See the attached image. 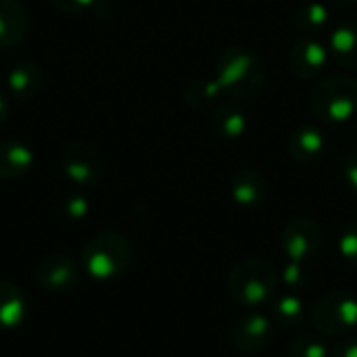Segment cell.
Wrapping results in <instances>:
<instances>
[{"label":"cell","instance_id":"obj_8","mask_svg":"<svg viewBox=\"0 0 357 357\" xmlns=\"http://www.w3.org/2000/svg\"><path fill=\"white\" fill-rule=\"evenodd\" d=\"M61 167L63 174L79 186L96 184L102 174L100 155L84 142H71L69 146H65L61 155Z\"/></svg>","mask_w":357,"mask_h":357},{"label":"cell","instance_id":"obj_24","mask_svg":"<svg viewBox=\"0 0 357 357\" xmlns=\"http://www.w3.org/2000/svg\"><path fill=\"white\" fill-rule=\"evenodd\" d=\"M339 253L341 257L349 264L357 268V220H351L347 224H343L341 232H339Z\"/></svg>","mask_w":357,"mask_h":357},{"label":"cell","instance_id":"obj_29","mask_svg":"<svg viewBox=\"0 0 357 357\" xmlns=\"http://www.w3.org/2000/svg\"><path fill=\"white\" fill-rule=\"evenodd\" d=\"M8 113H10V102H8V98L0 92V128H2V123L8 119Z\"/></svg>","mask_w":357,"mask_h":357},{"label":"cell","instance_id":"obj_7","mask_svg":"<svg viewBox=\"0 0 357 357\" xmlns=\"http://www.w3.org/2000/svg\"><path fill=\"white\" fill-rule=\"evenodd\" d=\"M274 335V322L270 316L257 310H247L232 326L230 339L236 351L245 356H255L264 351Z\"/></svg>","mask_w":357,"mask_h":357},{"label":"cell","instance_id":"obj_9","mask_svg":"<svg viewBox=\"0 0 357 357\" xmlns=\"http://www.w3.org/2000/svg\"><path fill=\"white\" fill-rule=\"evenodd\" d=\"M36 282L50 293H65L79 280V266L69 255H48L36 266Z\"/></svg>","mask_w":357,"mask_h":357},{"label":"cell","instance_id":"obj_6","mask_svg":"<svg viewBox=\"0 0 357 357\" xmlns=\"http://www.w3.org/2000/svg\"><path fill=\"white\" fill-rule=\"evenodd\" d=\"M324 234L316 220L312 218H295L291 220L280 236L282 253L289 261H301L307 264L314 259L322 247Z\"/></svg>","mask_w":357,"mask_h":357},{"label":"cell","instance_id":"obj_26","mask_svg":"<svg viewBox=\"0 0 357 357\" xmlns=\"http://www.w3.org/2000/svg\"><path fill=\"white\" fill-rule=\"evenodd\" d=\"M341 174H343L345 184L357 195V151L349 153V155L345 157L343 167H341Z\"/></svg>","mask_w":357,"mask_h":357},{"label":"cell","instance_id":"obj_30","mask_svg":"<svg viewBox=\"0 0 357 357\" xmlns=\"http://www.w3.org/2000/svg\"><path fill=\"white\" fill-rule=\"evenodd\" d=\"M335 2H339V4H343V6H351V4H357V0H335Z\"/></svg>","mask_w":357,"mask_h":357},{"label":"cell","instance_id":"obj_15","mask_svg":"<svg viewBox=\"0 0 357 357\" xmlns=\"http://www.w3.org/2000/svg\"><path fill=\"white\" fill-rule=\"evenodd\" d=\"M331 56L347 69H357V21L339 23L326 38Z\"/></svg>","mask_w":357,"mask_h":357},{"label":"cell","instance_id":"obj_22","mask_svg":"<svg viewBox=\"0 0 357 357\" xmlns=\"http://www.w3.org/2000/svg\"><path fill=\"white\" fill-rule=\"evenodd\" d=\"M220 94H222V88H220L218 79H199L188 86L186 100H188V105L201 109V107L209 105L211 100H215Z\"/></svg>","mask_w":357,"mask_h":357},{"label":"cell","instance_id":"obj_2","mask_svg":"<svg viewBox=\"0 0 357 357\" xmlns=\"http://www.w3.org/2000/svg\"><path fill=\"white\" fill-rule=\"evenodd\" d=\"M215 79L230 98L234 100H247L253 98L266 84V69L251 48L234 46L224 50V54L218 61V73Z\"/></svg>","mask_w":357,"mask_h":357},{"label":"cell","instance_id":"obj_13","mask_svg":"<svg viewBox=\"0 0 357 357\" xmlns=\"http://www.w3.org/2000/svg\"><path fill=\"white\" fill-rule=\"evenodd\" d=\"M324 149H326L324 132L310 123L299 126L289 138V155L293 161H297L301 165L314 163L318 157H322Z\"/></svg>","mask_w":357,"mask_h":357},{"label":"cell","instance_id":"obj_14","mask_svg":"<svg viewBox=\"0 0 357 357\" xmlns=\"http://www.w3.org/2000/svg\"><path fill=\"white\" fill-rule=\"evenodd\" d=\"M27 316V297L19 284L0 278V331H10L23 324Z\"/></svg>","mask_w":357,"mask_h":357},{"label":"cell","instance_id":"obj_5","mask_svg":"<svg viewBox=\"0 0 357 357\" xmlns=\"http://www.w3.org/2000/svg\"><path fill=\"white\" fill-rule=\"evenodd\" d=\"M310 320L324 337L349 335L357 328V297L347 291H331L316 301Z\"/></svg>","mask_w":357,"mask_h":357},{"label":"cell","instance_id":"obj_16","mask_svg":"<svg viewBox=\"0 0 357 357\" xmlns=\"http://www.w3.org/2000/svg\"><path fill=\"white\" fill-rule=\"evenodd\" d=\"M33 165V151L21 140L0 142V178L19 180Z\"/></svg>","mask_w":357,"mask_h":357},{"label":"cell","instance_id":"obj_28","mask_svg":"<svg viewBox=\"0 0 357 357\" xmlns=\"http://www.w3.org/2000/svg\"><path fill=\"white\" fill-rule=\"evenodd\" d=\"M333 357H357V339H347L333 349Z\"/></svg>","mask_w":357,"mask_h":357},{"label":"cell","instance_id":"obj_1","mask_svg":"<svg viewBox=\"0 0 357 357\" xmlns=\"http://www.w3.org/2000/svg\"><path fill=\"white\" fill-rule=\"evenodd\" d=\"M280 274L276 266L264 257L238 261L226 280L228 295L243 310H259L276 297Z\"/></svg>","mask_w":357,"mask_h":357},{"label":"cell","instance_id":"obj_19","mask_svg":"<svg viewBox=\"0 0 357 357\" xmlns=\"http://www.w3.org/2000/svg\"><path fill=\"white\" fill-rule=\"evenodd\" d=\"M213 132L222 138H241L247 130V113L245 109L232 100L222 102L211 117Z\"/></svg>","mask_w":357,"mask_h":357},{"label":"cell","instance_id":"obj_3","mask_svg":"<svg viewBox=\"0 0 357 357\" xmlns=\"http://www.w3.org/2000/svg\"><path fill=\"white\" fill-rule=\"evenodd\" d=\"M134 259L132 243L119 232H102L82 249V270L94 280H113L128 272Z\"/></svg>","mask_w":357,"mask_h":357},{"label":"cell","instance_id":"obj_11","mask_svg":"<svg viewBox=\"0 0 357 357\" xmlns=\"http://www.w3.org/2000/svg\"><path fill=\"white\" fill-rule=\"evenodd\" d=\"M268 190L270 188H268V180L264 178V174L251 167L238 169L230 182V192H232L234 203L245 209L261 207L268 199Z\"/></svg>","mask_w":357,"mask_h":357},{"label":"cell","instance_id":"obj_21","mask_svg":"<svg viewBox=\"0 0 357 357\" xmlns=\"http://www.w3.org/2000/svg\"><path fill=\"white\" fill-rule=\"evenodd\" d=\"M289 357H328V345L320 335H301L289 345Z\"/></svg>","mask_w":357,"mask_h":357},{"label":"cell","instance_id":"obj_18","mask_svg":"<svg viewBox=\"0 0 357 357\" xmlns=\"http://www.w3.org/2000/svg\"><path fill=\"white\" fill-rule=\"evenodd\" d=\"M27 31V15L17 0H0V48L23 40Z\"/></svg>","mask_w":357,"mask_h":357},{"label":"cell","instance_id":"obj_10","mask_svg":"<svg viewBox=\"0 0 357 357\" xmlns=\"http://www.w3.org/2000/svg\"><path fill=\"white\" fill-rule=\"evenodd\" d=\"M331 52L320 36H305L293 44L289 52V69L299 79H312L322 73Z\"/></svg>","mask_w":357,"mask_h":357},{"label":"cell","instance_id":"obj_23","mask_svg":"<svg viewBox=\"0 0 357 357\" xmlns=\"http://www.w3.org/2000/svg\"><path fill=\"white\" fill-rule=\"evenodd\" d=\"M280 282L291 291V293H299L303 291L305 287H310L312 282V276H310V270L305 268V264L301 261H289L282 272H280Z\"/></svg>","mask_w":357,"mask_h":357},{"label":"cell","instance_id":"obj_4","mask_svg":"<svg viewBox=\"0 0 357 357\" xmlns=\"http://www.w3.org/2000/svg\"><path fill=\"white\" fill-rule=\"evenodd\" d=\"M312 111L326 123H347L357 115V79L328 75L312 92Z\"/></svg>","mask_w":357,"mask_h":357},{"label":"cell","instance_id":"obj_25","mask_svg":"<svg viewBox=\"0 0 357 357\" xmlns=\"http://www.w3.org/2000/svg\"><path fill=\"white\" fill-rule=\"evenodd\" d=\"M63 211L67 218L71 220H79L88 213V201L79 195H71L67 199H63Z\"/></svg>","mask_w":357,"mask_h":357},{"label":"cell","instance_id":"obj_17","mask_svg":"<svg viewBox=\"0 0 357 357\" xmlns=\"http://www.w3.org/2000/svg\"><path fill=\"white\" fill-rule=\"evenodd\" d=\"M270 318L280 328H297L307 318V305L299 293H280L272 299Z\"/></svg>","mask_w":357,"mask_h":357},{"label":"cell","instance_id":"obj_20","mask_svg":"<svg viewBox=\"0 0 357 357\" xmlns=\"http://www.w3.org/2000/svg\"><path fill=\"white\" fill-rule=\"evenodd\" d=\"M293 21L305 36H320L331 25V10L322 2H305L295 10Z\"/></svg>","mask_w":357,"mask_h":357},{"label":"cell","instance_id":"obj_12","mask_svg":"<svg viewBox=\"0 0 357 357\" xmlns=\"http://www.w3.org/2000/svg\"><path fill=\"white\" fill-rule=\"evenodd\" d=\"M42 88V69L31 61H21L10 67L6 75V90L8 96L19 102H29L38 96Z\"/></svg>","mask_w":357,"mask_h":357},{"label":"cell","instance_id":"obj_27","mask_svg":"<svg viewBox=\"0 0 357 357\" xmlns=\"http://www.w3.org/2000/svg\"><path fill=\"white\" fill-rule=\"evenodd\" d=\"M59 10L69 13V15H82L84 10H88L96 0H50Z\"/></svg>","mask_w":357,"mask_h":357}]
</instances>
